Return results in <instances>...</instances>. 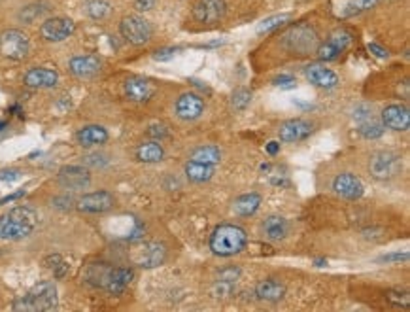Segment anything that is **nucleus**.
Masks as SVG:
<instances>
[{
	"instance_id": "nucleus-42",
	"label": "nucleus",
	"mask_w": 410,
	"mask_h": 312,
	"mask_svg": "<svg viewBox=\"0 0 410 312\" xmlns=\"http://www.w3.org/2000/svg\"><path fill=\"white\" fill-rule=\"evenodd\" d=\"M369 51H370V54L377 55L378 59H388V57H390V54H388V49L380 48L378 44H369Z\"/></svg>"
},
{
	"instance_id": "nucleus-19",
	"label": "nucleus",
	"mask_w": 410,
	"mask_h": 312,
	"mask_svg": "<svg viewBox=\"0 0 410 312\" xmlns=\"http://www.w3.org/2000/svg\"><path fill=\"white\" fill-rule=\"evenodd\" d=\"M314 125L306 120H288L278 127V136L284 142H299L312 135Z\"/></svg>"
},
{
	"instance_id": "nucleus-34",
	"label": "nucleus",
	"mask_w": 410,
	"mask_h": 312,
	"mask_svg": "<svg viewBox=\"0 0 410 312\" xmlns=\"http://www.w3.org/2000/svg\"><path fill=\"white\" fill-rule=\"evenodd\" d=\"M288 19H289V15L288 14H284V15H272V17H269V19H265L261 23V25L257 27V33H259V34L270 33V31H274V28L282 27L284 23H288Z\"/></svg>"
},
{
	"instance_id": "nucleus-31",
	"label": "nucleus",
	"mask_w": 410,
	"mask_h": 312,
	"mask_svg": "<svg viewBox=\"0 0 410 312\" xmlns=\"http://www.w3.org/2000/svg\"><path fill=\"white\" fill-rule=\"evenodd\" d=\"M83 10H85V15L95 21L106 19L108 15L112 14V6L104 0H89V2H85Z\"/></svg>"
},
{
	"instance_id": "nucleus-21",
	"label": "nucleus",
	"mask_w": 410,
	"mask_h": 312,
	"mask_svg": "<svg viewBox=\"0 0 410 312\" xmlns=\"http://www.w3.org/2000/svg\"><path fill=\"white\" fill-rule=\"evenodd\" d=\"M125 95H127L129 101L133 102H146L149 101L155 93L154 82H149L148 78H140V76H135V78H129L125 85Z\"/></svg>"
},
{
	"instance_id": "nucleus-23",
	"label": "nucleus",
	"mask_w": 410,
	"mask_h": 312,
	"mask_svg": "<svg viewBox=\"0 0 410 312\" xmlns=\"http://www.w3.org/2000/svg\"><path fill=\"white\" fill-rule=\"evenodd\" d=\"M135 279V272L129 267H110L108 271L106 282H104V290L110 293H122L125 288L131 284V280Z\"/></svg>"
},
{
	"instance_id": "nucleus-26",
	"label": "nucleus",
	"mask_w": 410,
	"mask_h": 312,
	"mask_svg": "<svg viewBox=\"0 0 410 312\" xmlns=\"http://www.w3.org/2000/svg\"><path fill=\"white\" fill-rule=\"evenodd\" d=\"M288 231L289 225L282 216H269L263 222V235L269 240H282L288 235Z\"/></svg>"
},
{
	"instance_id": "nucleus-6",
	"label": "nucleus",
	"mask_w": 410,
	"mask_h": 312,
	"mask_svg": "<svg viewBox=\"0 0 410 312\" xmlns=\"http://www.w3.org/2000/svg\"><path fill=\"white\" fill-rule=\"evenodd\" d=\"M31 42L25 33H21L17 28H8L0 34V54L6 59L12 61H23L28 55Z\"/></svg>"
},
{
	"instance_id": "nucleus-46",
	"label": "nucleus",
	"mask_w": 410,
	"mask_h": 312,
	"mask_svg": "<svg viewBox=\"0 0 410 312\" xmlns=\"http://www.w3.org/2000/svg\"><path fill=\"white\" fill-rule=\"evenodd\" d=\"M267 151H269L270 156H276V154L280 151V144H278V142H269V144H267Z\"/></svg>"
},
{
	"instance_id": "nucleus-35",
	"label": "nucleus",
	"mask_w": 410,
	"mask_h": 312,
	"mask_svg": "<svg viewBox=\"0 0 410 312\" xmlns=\"http://www.w3.org/2000/svg\"><path fill=\"white\" fill-rule=\"evenodd\" d=\"M249 101H252V93L248 89H238V91H235L233 99H231V106L235 110H244L249 106Z\"/></svg>"
},
{
	"instance_id": "nucleus-16",
	"label": "nucleus",
	"mask_w": 410,
	"mask_h": 312,
	"mask_svg": "<svg viewBox=\"0 0 410 312\" xmlns=\"http://www.w3.org/2000/svg\"><path fill=\"white\" fill-rule=\"evenodd\" d=\"M225 0H199L193 8V15L199 23L212 25L225 15Z\"/></svg>"
},
{
	"instance_id": "nucleus-3",
	"label": "nucleus",
	"mask_w": 410,
	"mask_h": 312,
	"mask_svg": "<svg viewBox=\"0 0 410 312\" xmlns=\"http://www.w3.org/2000/svg\"><path fill=\"white\" fill-rule=\"evenodd\" d=\"M57 288L54 282L42 280L38 284H34L23 297L14 301L12 309L14 311H27V312H42V311H54L57 309Z\"/></svg>"
},
{
	"instance_id": "nucleus-43",
	"label": "nucleus",
	"mask_w": 410,
	"mask_h": 312,
	"mask_svg": "<svg viewBox=\"0 0 410 312\" xmlns=\"http://www.w3.org/2000/svg\"><path fill=\"white\" fill-rule=\"evenodd\" d=\"M148 133H149V136H159V138L168 135L167 127H163V125H151Z\"/></svg>"
},
{
	"instance_id": "nucleus-15",
	"label": "nucleus",
	"mask_w": 410,
	"mask_h": 312,
	"mask_svg": "<svg viewBox=\"0 0 410 312\" xmlns=\"http://www.w3.org/2000/svg\"><path fill=\"white\" fill-rule=\"evenodd\" d=\"M204 112V101L197 93H183L176 101V115L183 122H195Z\"/></svg>"
},
{
	"instance_id": "nucleus-2",
	"label": "nucleus",
	"mask_w": 410,
	"mask_h": 312,
	"mask_svg": "<svg viewBox=\"0 0 410 312\" xmlns=\"http://www.w3.org/2000/svg\"><path fill=\"white\" fill-rule=\"evenodd\" d=\"M248 245V235L243 227L233 224H223L215 227L212 237H210V250L220 258L236 256Z\"/></svg>"
},
{
	"instance_id": "nucleus-39",
	"label": "nucleus",
	"mask_w": 410,
	"mask_h": 312,
	"mask_svg": "<svg viewBox=\"0 0 410 312\" xmlns=\"http://www.w3.org/2000/svg\"><path fill=\"white\" fill-rule=\"evenodd\" d=\"M388 299L397 303V305H401L403 309H409V295L407 293H395V292H388Z\"/></svg>"
},
{
	"instance_id": "nucleus-33",
	"label": "nucleus",
	"mask_w": 410,
	"mask_h": 312,
	"mask_svg": "<svg viewBox=\"0 0 410 312\" xmlns=\"http://www.w3.org/2000/svg\"><path fill=\"white\" fill-rule=\"evenodd\" d=\"M44 265H46L47 269H51V271H54V274L57 277V279H65V277H67L68 265L63 261L61 256H49V258H46Z\"/></svg>"
},
{
	"instance_id": "nucleus-7",
	"label": "nucleus",
	"mask_w": 410,
	"mask_h": 312,
	"mask_svg": "<svg viewBox=\"0 0 410 312\" xmlns=\"http://www.w3.org/2000/svg\"><path fill=\"white\" fill-rule=\"evenodd\" d=\"M120 33H122V36L129 44L144 46V44L149 42L154 31H151V25L146 19H142L138 15H127L120 23Z\"/></svg>"
},
{
	"instance_id": "nucleus-38",
	"label": "nucleus",
	"mask_w": 410,
	"mask_h": 312,
	"mask_svg": "<svg viewBox=\"0 0 410 312\" xmlns=\"http://www.w3.org/2000/svg\"><path fill=\"white\" fill-rule=\"evenodd\" d=\"M274 85H278V88H282V89H293L297 85V82H295V78H293V76L282 74V76H278V78H276Z\"/></svg>"
},
{
	"instance_id": "nucleus-25",
	"label": "nucleus",
	"mask_w": 410,
	"mask_h": 312,
	"mask_svg": "<svg viewBox=\"0 0 410 312\" xmlns=\"http://www.w3.org/2000/svg\"><path fill=\"white\" fill-rule=\"evenodd\" d=\"M78 142L85 148H91V146H101V144L108 142V131L101 125H85L78 131Z\"/></svg>"
},
{
	"instance_id": "nucleus-47",
	"label": "nucleus",
	"mask_w": 410,
	"mask_h": 312,
	"mask_svg": "<svg viewBox=\"0 0 410 312\" xmlns=\"http://www.w3.org/2000/svg\"><path fill=\"white\" fill-rule=\"evenodd\" d=\"M316 265H318V267H320V265H327V261H325V259H318Z\"/></svg>"
},
{
	"instance_id": "nucleus-17",
	"label": "nucleus",
	"mask_w": 410,
	"mask_h": 312,
	"mask_svg": "<svg viewBox=\"0 0 410 312\" xmlns=\"http://www.w3.org/2000/svg\"><path fill=\"white\" fill-rule=\"evenodd\" d=\"M333 191H335L338 197L348 199V201H354V199H359L363 195V182L356 176V174H352V172H343V174H338L335 178V182H333Z\"/></svg>"
},
{
	"instance_id": "nucleus-5",
	"label": "nucleus",
	"mask_w": 410,
	"mask_h": 312,
	"mask_svg": "<svg viewBox=\"0 0 410 312\" xmlns=\"http://www.w3.org/2000/svg\"><path fill=\"white\" fill-rule=\"evenodd\" d=\"M284 44L291 54L303 57V55H309L314 49H318V34L309 25H299V27H293L286 34Z\"/></svg>"
},
{
	"instance_id": "nucleus-8",
	"label": "nucleus",
	"mask_w": 410,
	"mask_h": 312,
	"mask_svg": "<svg viewBox=\"0 0 410 312\" xmlns=\"http://www.w3.org/2000/svg\"><path fill=\"white\" fill-rule=\"evenodd\" d=\"M401 170V157L393 151H378L370 157L369 172L375 180H390Z\"/></svg>"
},
{
	"instance_id": "nucleus-20",
	"label": "nucleus",
	"mask_w": 410,
	"mask_h": 312,
	"mask_svg": "<svg viewBox=\"0 0 410 312\" xmlns=\"http://www.w3.org/2000/svg\"><path fill=\"white\" fill-rule=\"evenodd\" d=\"M23 82L31 89H51L59 82V74L55 72L54 68L34 67L23 76Z\"/></svg>"
},
{
	"instance_id": "nucleus-29",
	"label": "nucleus",
	"mask_w": 410,
	"mask_h": 312,
	"mask_svg": "<svg viewBox=\"0 0 410 312\" xmlns=\"http://www.w3.org/2000/svg\"><path fill=\"white\" fill-rule=\"evenodd\" d=\"M186 176L195 183L208 182L210 178L214 176V167L212 165L199 163V161H189L186 165Z\"/></svg>"
},
{
	"instance_id": "nucleus-27",
	"label": "nucleus",
	"mask_w": 410,
	"mask_h": 312,
	"mask_svg": "<svg viewBox=\"0 0 410 312\" xmlns=\"http://www.w3.org/2000/svg\"><path fill=\"white\" fill-rule=\"evenodd\" d=\"M259 206H261V197L257 193H246V195H240L233 203V212L236 216L248 217L252 214H256Z\"/></svg>"
},
{
	"instance_id": "nucleus-1",
	"label": "nucleus",
	"mask_w": 410,
	"mask_h": 312,
	"mask_svg": "<svg viewBox=\"0 0 410 312\" xmlns=\"http://www.w3.org/2000/svg\"><path fill=\"white\" fill-rule=\"evenodd\" d=\"M38 224V214L31 206H14L0 217V238L21 240L28 237Z\"/></svg>"
},
{
	"instance_id": "nucleus-9",
	"label": "nucleus",
	"mask_w": 410,
	"mask_h": 312,
	"mask_svg": "<svg viewBox=\"0 0 410 312\" xmlns=\"http://www.w3.org/2000/svg\"><path fill=\"white\" fill-rule=\"evenodd\" d=\"M352 40H354V38H352V34H350L346 28H338V31H335V33L331 34L327 40L323 42L322 46H318V57H320L322 61H335V59H338V57L350 48Z\"/></svg>"
},
{
	"instance_id": "nucleus-40",
	"label": "nucleus",
	"mask_w": 410,
	"mask_h": 312,
	"mask_svg": "<svg viewBox=\"0 0 410 312\" xmlns=\"http://www.w3.org/2000/svg\"><path fill=\"white\" fill-rule=\"evenodd\" d=\"M19 176H21V172L17 169L0 170V180H2V182H15Z\"/></svg>"
},
{
	"instance_id": "nucleus-22",
	"label": "nucleus",
	"mask_w": 410,
	"mask_h": 312,
	"mask_svg": "<svg viewBox=\"0 0 410 312\" xmlns=\"http://www.w3.org/2000/svg\"><path fill=\"white\" fill-rule=\"evenodd\" d=\"M304 76H306V80H309L312 85H316L320 89H335L338 85V76L329 70L327 67H323V65H310L304 70Z\"/></svg>"
},
{
	"instance_id": "nucleus-14",
	"label": "nucleus",
	"mask_w": 410,
	"mask_h": 312,
	"mask_svg": "<svg viewBox=\"0 0 410 312\" xmlns=\"http://www.w3.org/2000/svg\"><path fill=\"white\" fill-rule=\"evenodd\" d=\"M102 63L99 57L95 55H76L68 61V70L70 74L80 78V80H89V78H95V76L101 72Z\"/></svg>"
},
{
	"instance_id": "nucleus-37",
	"label": "nucleus",
	"mask_w": 410,
	"mask_h": 312,
	"mask_svg": "<svg viewBox=\"0 0 410 312\" xmlns=\"http://www.w3.org/2000/svg\"><path fill=\"white\" fill-rule=\"evenodd\" d=\"M180 49L178 48H165V49H157L154 54L155 61H168V59H172L176 54H178Z\"/></svg>"
},
{
	"instance_id": "nucleus-30",
	"label": "nucleus",
	"mask_w": 410,
	"mask_h": 312,
	"mask_svg": "<svg viewBox=\"0 0 410 312\" xmlns=\"http://www.w3.org/2000/svg\"><path fill=\"white\" fill-rule=\"evenodd\" d=\"M222 159V151L215 146H199V148L191 154V161H199L204 165H218Z\"/></svg>"
},
{
	"instance_id": "nucleus-32",
	"label": "nucleus",
	"mask_w": 410,
	"mask_h": 312,
	"mask_svg": "<svg viewBox=\"0 0 410 312\" xmlns=\"http://www.w3.org/2000/svg\"><path fill=\"white\" fill-rule=\"evenodd\" d=\"M357 123H359L357 131H359V135L365 136V138L375 140V138H380V136L384 135V125L375 120V115H370V117H367V120H363V122H357Z\"/></svg>"
},
{
	"instance_id": "nucleus-45",
	"label": "nucleus",
	"mask_w": 410,
	"mask_h": 312,
	"mask_svg": "<svg viewBox=\"0 0 410 312\" xmlns=\"http://www.w3.org/2000/svg\"><path fill=\"white\" fill-rule=\"evenodd\" d=\"M23 195H25V191L21 190V191H17V193H14V195H8V197H4V199H0V204H6V203H12V201H15V199H19V197H23Z\"/></svg>"
},
{
	"instance_id": "nucleus-44",
	"label": "nucleus",
	"mask_w": 410,
	"mask_h": 312,
	"mask_svg": "<svg viewBox=\"0 0 410 312\" xmlns=\"http://www.w3.org/2000/svg\"><path fill=\"white\" fill-rule=\"evenodd\" d=\"M407 259H409V254H407V252H404V254L397 252L393 256H384V258H380V261H407Z\"/></svg>"
},
{
	"instance_id": "nucleus-24",
	"label": "nucleus",
	"mask_w": 410,
	"mask_h": 312,
	"mask_svg": "<svg viewBox=\"0 0 410 312\" xmlns=\"http://www.w3.org/2000/svg\"><path fill=\"white\" fill-rule=\"evenodd\" d=\"M256 295L257 299L261 301H269V303H276L286 295V286L280 282V280L274 279H267L257 282L256 286Z\"/></svg>"
},
{
	"instance_id": "nucleus-41",
	"label": "nucleus",
	"mask_w": 410,
	"mask_h": 312,
	"mask_svg": "<svg viewBox=\"0 0 410 312\" xmlns=\"http://www.w3.org/2000/svg\"><path fill=\"white\" fill-rule=\"evenodd\" d=\"M155 0H135V8L138 12H149L154 10Z\"/></svg>"
},
{
	"instance_id": "nucleus-28",
	"label": "nucleus",
	"mask_w": 410,
	"mask_h": 312,
	"mask_svg": "<svg viewBox=\"0 0 410 312\" xmlns=\"http://www.w3.org/2000/svg\"><path fill=\"white\" fill-rule=\"evenodd\" d=\"M165 156V149L159 142H144L136 149V159L142 163H159Z\"/></svg>"
},
{
	"instance_id": "nucleus-4",
	"label": "nucleus",
	"mask_w": 410,
	"mask_h": 312,
	"mask_svg": "<svg viewBox=\"0 0 410 312\" xmlns=\"http://www.w3.org/2000/svg\"><path fill=\"white\" fill-rule=\"evenodd\" d=\"M129 256H131V261H133L135 267H140V269H155V267L165 263L167 250L159 243H136L131 248Z\"/></svg>"
},
{
	"instance_id": "nucleus-36",
	"label": "nucleus",
	"mask_w": 410,
	"mask_h": 312,
	"mask_svg": "<svg viewBox=\"0 0 410 312\" xmlns=\"http://www.w3.org/2000/svg\"><path fill=\"white\" fill-rule=\"evenodd\" d=\"M218 277H220V280H222V282H235V280L240 277V269L231 265V267H227V269L220 271V274H218Z\"/></svg>"
},
{
	"instance_id": "nucleus-18",
	"label": "nucleus",
	"mask_w": 410,
	"mask_h": 312,
	"mask_svg": "<svg viewBox=\"0 0 410 312\" xmlns=\"http://www.w3.org/2000/svg\"><path fill=\"white\" fill-rule=\"evenodd\" d=\"M382 125L397 133H404L410 127V112L407 106L390 104L382 110Z\"/></svg>"
},
{
	"instance_id": "nucleus-10",
	"label": "nucleus",
	"mask_w": 410,
	"mask_h": 312,
	"mask_svg": "<svg viewBox=\"0 0 410 312\" xmlns=\"http://www.w3.org/2000/svg\"><path fill=\"white\" fill-rule=\"evenodd\" d=\"M115 199L112 193L108 191H93V193H85L76 201V208L85 214H102L114 208Z\"/></svg>"
},
{
	"instance_id": "nucleus-48",
	"label": "nucleus",
	"mask_w": 410,
	"mask_h": 312,
	"mask_svg": "<svg viewBox=\"0 0 410 312\" xmlns=\"http://www.w3.org/2000/svg\"><path fill=\"white\" fill-rule=\"evenodd\" d=\"M6 127H8L6 123H4V122H0V133H2V131L6 129Z\"/></svg>"
},
{
	"instance_id": "nucleus-11",
	"label": "nucleus",
	"mask_w": 410,
	"mask_h": 312,
	"mask_svg": "<svg viewBox=\"0 0 410 312\" xmlns=\"http://www.w3.org/2000/svg\"><path fill=\"white\" fill-rule=\"evenodd\" d=\"M57 180L63 188L68 191H83L88 190L91 183V174L85 167H76V165H68L63 167L57 174Z\"/></svg>"
},
{
	"instance_id": "nucleus-13",
	"label": "nucleus",
	"mask_w": 410,
	"mask_h": 312,
	"mask_svg": "<svg viewBox=\"0 0 410 312\" xmlns=\"http://www.w3.org/2000/svg\"><path fill=\"white\" fill-rule=\"evenodd\" d=\"M378 4V0H329L331 14L336 19H350L354 15L363 14L365 10H370Z\"/></svg>"
},
{
	"instance_id": "nucleus-12",
	"label": "nucleus",
	"mask_w": 410,
	"mask_h": 312,
	"mask_svg": "<svg viewBox=\"0 0 410 312\" xmlns=\"http://www.w3.org/2000/svg\"><path fill=\"white\" fill-rule=\"evenodd\" d=\"M74 21L68 17H49L42 23L40 36L46 42H63L74 33Z\"/></svg>"
}]
</instances>
